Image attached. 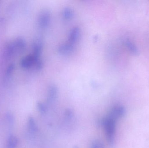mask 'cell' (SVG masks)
Masks as SVG:
<instances>
[{"label": "cell", "instance_id": "1", "mask_svg": "<svg viewBox=\"0 0 149 148\" xmlns=\"http://www.w3.org/2000/svg\"><path fill=\"white\" fill-rule=\"evenodd\" d=\"M26 46V42L23 38H15L6 45L3 49V55L4 58H10L17 53L23 51Z\"/></svg>", "mask_w": 149, "mask_h": 148}, {"label": "cell", "instance_id": "2", "mask_svg": "<svg viewBox=\"0 0 149 148\" xmlns=\"http://www.w3.org/2000/svg\"><path fill=\"white\" fill-rule=\"evenodd\" d=\"M116 120L107 116L102 121V125L104 127L107 140L110 145H113L115 140Z\"/></svg>", "mask_w": 149, "mask_h": 148}, {"label": "cell", "instance_id": "3", "mask_svg": "<svg viewBox=\"0 0 149 148\" xmlns=\"http://www.w3.org/2000/svg\"><path fill=\"white\" fill-rule=\"evenodd\" d=\"M20 65L24 69L34 68L40 70L43 67V62L39 56L34 54H30L24 56L20 62Z\"/></svg>", "mask_w": 149, "mask_h": 148}, {"label": "cell", "instance_id": "4", "mask_svg": "<svg viewBox=\"0 0 149 148\" xmlns=\"http://www.w3.org/2000/svg\"><path fill=\"white\" fill-rule=\"evenodd\" d=\"M51 20V14L49 10L42 11L38 16V23L41 28H46L49 25Z\"/></svg>", "mask_w": 149, "mask_h": 148}, {"label": "cell", "instance_id": "5", "mask_svg": "<svg viewBox=\"0 0 149 148\" xmlns=\"http://www.w3.org/2000/svg\"><path fill=\"white\" fill-rule=\"evenodd\" d=\"M125 113V109L123 107L116 106L112 109L108 116L116 120L123 116Z\"/></svg>", "mask_w": 149, "mask_h": 148}, {"label": "cell", "instance_id": "6", "mask_svg": "<svg viewBox=\"0 0 149 148\" xmlns=\"http://www.w3.org/2000/svg\"><path fill=\"white\" fill-rule=\"evenodd\" d=\"M74 45L70 43H66L61 44L58 49V53L63 55L70 54L74 51Z\"/></svg>", "mask_w": 149, "mask_h": 148}, {"label": "cell", "instance_id": "7", "mask_svg": "<svg viewBox=\"0 0 149 148\" xmlns=\"http://www.w3.org/2000/svg\"><path fill=\"white\" fill-rule=\"evenodd\" d=\"M81 34L80 29L78 27L73 28L71 30L69 36V42L74 44L79 39Z\"/></svg>", "mask_w": 149, "mask_h": 148}, {"label": "cell", "instance_id": "8", "mask_svg": "<svg viewBox=\"0 0 149 148\" xmlns=\"http://www.w3.org/2000/svg\"><path fill=\"white\" fill-rule=\"evenodd\" d=\"M58 94V89L55 85H51L48 89L47 101L49 103H52L56 100Z\"/></svg>", "mask_w": 149, "mask_h": 148}, {"label": "cell", "instance_id": "9", "mask_svg": "<svg viewBox=\"0 0 149 148\" xmlns=\"http://www.w3.org/2000/svg\"><path fill=\"white\" fill-rule=\"evenodd\" d=\"M33 54L36 56H39L42 53L43 49L42 42L39 39L36 40L33 43Z\"/></svg>", "mask_w": 149, "mask_h": 148}, {"label": "cell", "instance_id": "10", "mask_svg": "<svg viewBox=\"0 0 149 148\" xmlns=\"http://www.w3.org/2000/svg\"><path fill=\"white\" fill-rule=\"evenodd\" d=\"M63 17L65 20H70L73 18L74 15V11L70 7L65 8L63 11Z\"/></svg>", "mask_w": 149, "mask_h": 148}, {"label": "cell", "instance_id": "11", "mask_svg": "<svg viewBox=\"0 0 149 148\" xmlns=\"http://www.w3.org/2000/svg\"><path fill=\"white\" fill-rule=\"evenodd\" d=\"M18 144V140L16 137L11 135L9 137L7 141L6 148H16Z\"/></svg>", "mask_w": 149, "mask_h": 148}, {"label": "cell", "instance_id": "12", "mask_svg": "<svg viewBox=\"0 0 149 148\" xmlns=\"http://www.w3.org/2000/svg\"><path fill=\"white\" fill-rule=\"evenodd\" d=\"M28 129L30 132L32 133H35L37 130V127L33 117H29L28 120Z\"/></svg>", "mask_w": 149, "mask_h": 148}, {"label": "cell", "instance_id": "13", "mask_svg": "<svg viewBox=\"0 0 149 148\" xmlns=\"http://www.w3.org/2000/svg\"><path fill=\"white\" fill-rule=\"evenodd\" d=\"M15 65L13 63H11L8 66L5 74V77L6 80L9 79L10 77L12 75L13 71H14V69H15Z\"/></svg>", "mask_w": 149, "mask_h": 148}, {"label": "cell", "instance_id": "14", "mask_svg": "<svg viewBox=\"0 0 149 148\" xmlns=\"http://www.w3.org/2000/svg\"><path fill=\"white\" fill-rule=\"evenodd\" d=\"M91 148H104V146L100 141H95L92 144Z\"/></svg>", "mask_w": 149, "mask_h": 148}, {"label": "cell", "instance_id": "15", "mask_svg": "<svg viewBox=\"0 0 149 148\" xmlns=\"http://www.w3.org/2000/svg\"><path fill=\"white\" fill-rule=\"evenodd\" d=\"M38 107L40 112L45 113L46 112V107L45 105L42 103H38Z\"/></svg>", "mask_w": 149, "mask_h": 148}, {"label": "cell", "instance_id": "16", "mask_svg": "<svg viewBox=\"0 0 149 148\" xmlns=\"http://www.w3.org/2000/svg\"><path fill=\"white\" fill-rule=\"evenodd\" d=\"M73 114L72 110L68 109L65 112V117L67 120H70L73 117Z\"/></svg>", "mask_w": 149, "mask_h": 148}]
</instances>
